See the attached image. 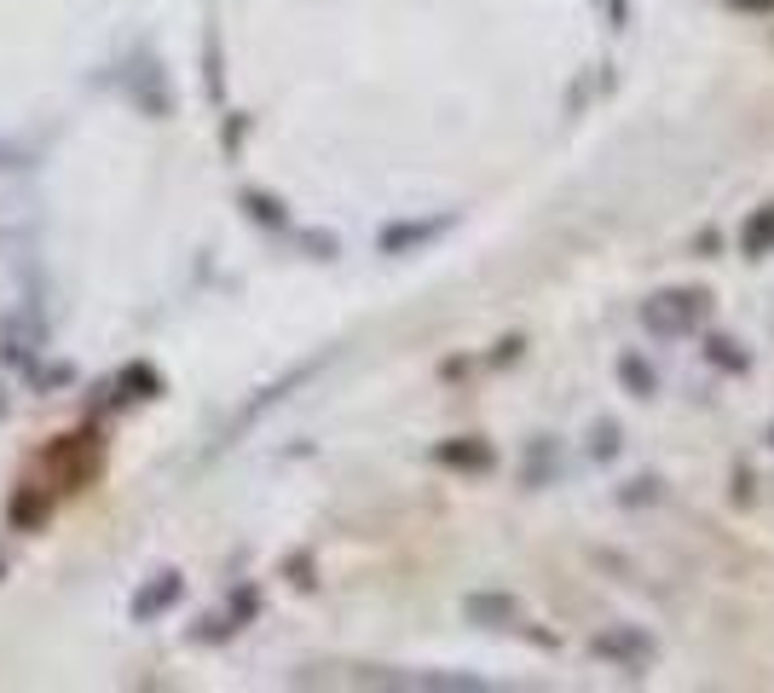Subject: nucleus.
I'll use <instances>...</instances> for the list:
<instances>
[{
	"mask_svg": "<svg viewBox=\"0 0 774 693\" xmlns=\"http://www.w3.org/2000/svg\"><path fill=\"white\" fill-rule=\"evenodd\" d=\"M769 439H774V427H769Z\"/></svg>",
	"mask_w": 774,
	"mask_h": 693,
	"instance_id": "nucleus-10",
	"label": "nucleus"
},
{
	"mask_svg": "<svg viewBox=\"0 0 774 693\" xmlns=\"http://www.w3.org/2000/svg\"><path fill=\"white\" fill-rule=\"evenodd\" d=\"M769 249H774V209H763L746 226V255H769Z\"/></svg>",
	"mask_w": 774,
	"mask_h": 693,
	"instance_id": "nucleus-5",
	"label": "nucleus"
},
{
	"mask_svg": "<svg viewBox=\"0 0 774 693\" xmlns=\"http://www.w3.org/2000/svg\"><path fill=\"white\" fill-rule=\"evenodd\" d=\"M468 619H474V624H515L520 619V601L485 589V596H468Z\"/></svg>",
	"mask_w": 774,
	"mask_h": 693,
	"instance_id": "nucleus-3",
	"label": "nucleus"
},
{
	"mask_svg": "<svg viewBox=\"0 0 774 693\" xmlns=\"http://www.w3.org/2000/svg\"><path fill=\"white\" fill-rule=\"evenodd\" d=\"M740 7H758V12H763V7H769V0H740Z\"/></svg>",
	"mask_w": 774,
	"mask_h": 693,
	"instance_id": "nucleus-9",
	"label": "nucleus"
},
{
	"mask_svg": "<svg viewBox=\"0 0 774 693\" xmlns=\"http://www.w3.org/2000/svg\"><path fill=\"white\" fill-rule=\"evenodd\" d=\"M596 654L601 659H613L619 670H642L654 665V636H642V630H630V624H619V630H601L596 636Z\"/></svg>",
	"mask_w": 774,
	"mask_h": 693,
	"instance_id": "nucleus-1",
	"label": "nucleus"
},
{
	"mask_svg": "<svg viewBox=\"0 0 774 693\" xmlns=\"http://www.w3.org/2000/svg\"><path fill=\"white\" fill-rule=\"evenodd\" d=\"M174 596H179V584L168 578V584H156V589H151V596H145V601H133V613H139V619H145V613H156V607H168Z\"/></svg>",
	"mask_w": 774,
	"mask_h": 693,
	"instance_id": "nucleus-7",
	"label": "nucleus"
},
{
	"mask_svg": "<svg viewBox=\"0 0 774 693\" xmlns=\"http://www.w3.org/2000/svg\"><path fill=\"white\" fill-rule=\"evenodd\" d=\"M705 301H711V295H700V290L659 295L654 307H647V324H654V330H665V336H682V330H694V324L705 318Z\"/></svg>",
	"mask_w": 774,
	"mask_h": 693,
	"instance_id": "nucleus-2",
	"label": "nucleus"
},
{
	"mask_svg": "<svg viewBox=\"0 0 774 693\" xmlns=\"http://www.w3.org/2000/svg\"><path fill=\"white\" fill-rule=\"evenodd\" d=\"M624 376H630V381H636V394H654V376H647V371H642V364H636V359H624Z\"/></svg>",
	"mask_w": 774,
	"mask_h": 693,
	"instance_id": "nucleus-8",
	"label": "nucleus"
},
{
	"mask_svg": "<svg viewBox=\"0 0 774 693\" xmlns=\"http://www.w3.org/2000/svg\"><path fill=\"white\" fill-rule=\"evenodd\" d=\"M439 462H452V468H485V462H492V451H485L480 439H468V445H439Z\"/></svg>",
	"mask_w": 774,
	"mask_h": 693,
	"instance_id": "nucleus-4",
	"label": "nucleus"
},
{
	"mask_svg": "<svg viewBox=\"0 0 774 693\" xmlns=\"http://www.w3.org/2000/svg\"><path fill=\"white\" fill-rule=\"evenodd\" d=\"M439 226H399V232H382V249L394 255V249H404V243H422V237H434Z\"/></svg>",
	"mask_w": 774,
	"mask_h": 693,
	"instance_id": "nucleus-6",
	"label": "nucleus"
}]
</instances>
